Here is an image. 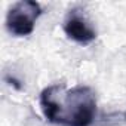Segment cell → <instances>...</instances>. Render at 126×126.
<instances>
[{"instance_id":"obj_2","label":"cell","mask_w":126,"mask_h":126,"mask_svg":"<svg viewBox=\"0 0 126 126\" xmlns=\"http://www.w3.org/2000/svg\"><path fill=\"white\" fill-rule=\"evenodd\" d=\"M42 15V8L37 2L22 0L15 3L6 16V27L15 36H28L34 30L37 18Z\"/></svg>"},{"instance_id":"obj_1","label":"cell","mask_w":126,"mask_h":126,"mask_svg":"<svg viewBox=\"0 0 126 126\" xmlns=\"http://www.w3.org/2000/svg\"><path fill=\"white\" fill-rule=\"evenodd\" d=\"M40 107L50 123L59 126H91L96 113V99L89 86L67 89L64 85H52L42 91Z\"/></svg>"},{"instance_id":"obj_3","label":"cell","mask_w":126,"mask_h":126,"mask_svg":"<svg viewBox=\"0 0 126 126\" xmlns=\"http://www.w3.org/2000/svg\"><path fill=\"white\" fill-rule=\"evenodd\" d=\"M64 31L70 39H73L79 45H89L96 39L95 30L86 22V19L82 15L77 14V11H73L68 15L67 21L64 22Z\"/></svg>"}]
</instances>
